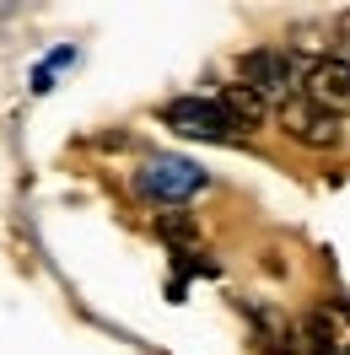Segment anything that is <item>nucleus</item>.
I'll list each match as a JSON object with an SVG mask.
<instances>
[{"instance_id": "nucleus-5", "label": "nucleus", "mask_w": 350, "mask_h": 355, "mask_svg": "<svg viewBox=\"0 0 350 355\" xmlns=\"http://www.w3.org/2000/svg\"><path fill=\"white\" fill-rule=\"evenodd\" d=\"M281 130L297 140V146H307V151H328L334 140H340V119H328L324 108H312L307 97H285L281 103Z\"/></svg>"}, {"instance_id": "nucleus-7", "label": "nucleus", "mask_w": 350, "mask_h": 355, "mask_svg": "<svg viewBox=\"0 0 350 355\" xmlns=\"http://www.w3.org/2000/svg\"><path fill=\"white\" fill-rule=\"evenodd\" d=\"M162 237H167V243H199L194 221H183V216H167V221H162Z\"/></svg>"}, {"instance_id": "nucleus-1", "label": "nucleus", "mask_w": 350, "mask_h": 355, "mask_svg": "<svg viewBox=\"0 0 350 355\" xmlns=\"http://www.w3.org/2000/svg\"><path fill=\"white\" fill-rule=\"evenodd\" d=\"M238 76L259 103H269V97H275V103L297 97V60H291L285 49H248L238 60Z\"/></svg>"}, {"instance_id": "nucleus-6", "label": "nucleus", "mask_w": 350, "mask_h": 355, "mask_svg": "<svg viewBox=\"0 0 350 355\" xmlns=\"http://www.w3.org/2000/svg\"><path fill=\"white\" fill-rule=\"evenodd\" d=\"M216 108L238 124V135H248V130H259V124H264V103H259L248 87H226V92L216 97Z\"/></svg>"}, {"instance_id": "nucleus-4", "label": "nucleus", "mask_w": 350, "mask_h": 355, "mask_svg": "<svg viewBox=\"0 0 350 355\" xmlns=\"http://www.w3.org/2000/svg\"><path fill=\"white\" fill-rule=\"evenodd\" d=\"M297 97H307L312 108H324L328 119L350 113V60H318V65L302 76Z\"/></svg>"}, {"instance_id": "nucleus-2", "label": "nucleus", "mask_w": 350, "mask_h": 355, "mask_svg": "<svg viewBox=\"0 0 350 355\" xmlns=\"http://www.w3.org/2000/svg\"><path fill=\"white\" fill-rule=\"evenodd\" d=\"M210 178H205V167L199 162H189V156H151L146 167H140V194H151V200H194L199 189H205Z\"/></svg>"}, {"instance_id": "nucleus-3", "label": "nucleus", "mask_w": 350, "mask_h": 355, "mask_svg": "<svg viewBox=\"0 0 350 355\" xmlns=\"http://www.w3.org/2000/svg\"><path fill=\"white\" fill-rule=\"evenodd\" d=\"M162 119H167V130L189 135V140H238V124L216 108V97H178Z\"/></svg>"}]
</instances>
